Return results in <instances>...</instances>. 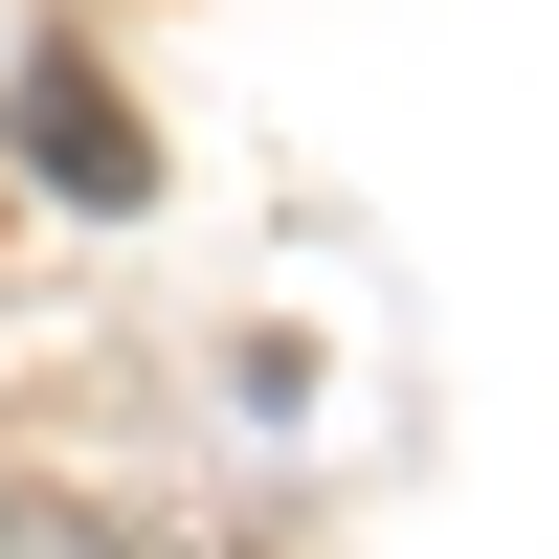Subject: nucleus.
Wrapping results in <instances>:
<instances>
[{"mask_svg": "<svg viewBox=\"0 0 559 559\" xmlns=\"http://www.w3.org/2000/svg\"><path fill=\"white\" fill-rule=\"evenodd\" d=\"M23 157H45V202H157V134L112 112L90 45H23Z\"/></svg>", "mask_w": 559, "mask_h": 559, "instance_id": "obj_1", "label": "nucleus"}]
</instances>
